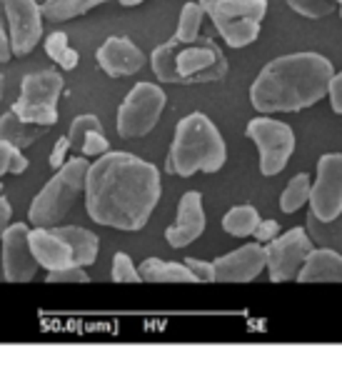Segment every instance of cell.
<instances>
[{"instance_id":"cell-1","label":"cell","mask_w":342,"mask_h":365,"mask_svg":"<svg viewBox=\"0 0 342 365\" xmlns=\"http://www.w3.org/2000/svg\"><path fill=\"white\" fill-rule=\"evenodd\" d=\"M160 200V170L130 153H105L88 170L86 210L93 223L135 233Z\"/></svg>"},{"instance_id":"cell-2","label":"cell","mask_w":342,"mask_h":365,"mask_svg":"<svg viewBox=\"0 0 342 365\" xmlns=\"http://www.w3.org/2000/svg\"><path fill=\"white\" fill-rule=\"evenodd\" d=\"M335 68L320 53H290L270 61L250 86V103L257 113H297L315 106L330 93Z\"/></svg>"},{"instance_id":"cell-3","label":"cell","mask_w":342,"mask_h":365,"mask_svg":"<svg viewBox=\"0 0 342 365\" xmlns=\"http://www.w3.org/2000/svg\"><path fill=\"white\" fill-rule=\"evenodd\" d=\"M150 66L157 81L170 86H205L222 81L227 73L225 53L212 38L185 43L172 36L152 51Z\"/></svg>"},{"instance_id":"cell-4","label":"cell","mask_w":342,"mask_h":365,"mask_svg":"<svg viewBox=\"0 0 342 365\" xmlns=\"http://www.w3.org/2000/svg\"><path fill=\"white\" fill-rule=\"evenodd\" d=\"M227 160V148L217 125L205 113H190L175 128L165 170L190 178L195 173H217Z\"/></svg>"},{"instance_id":"cell-5","label":"cell","mask_w":342,"mask_h":365,"mask_svg":"<svg viewBox=\"0 0 342 365\" xmlns=\"http://www.w3.org/2000/svg\"><path fill=\"white\" fill-rule=\"evenodd\" d=\"M90 163L83 158H71L66 165L58 168L56 175L43 185L41 193L33 198L28 208V220L36 228H56L66 220L81 195H86V182Z\"/></svg>"},{"instance_id":"cell-6","label":"cell","mask_w":342,"mask_h":365,"mask_svg":"<svg viewBox=\"0 0 342 365\" xmlns=\"http://www.w3.org/2000/svg\"><path fill=\"white\" fill-rule=\"evenodd\" d=\"M200 6L230 48L252 46L267 13V0H200Z\"/></svg>"},{"instance_id":"cell-7","label":"cell","mask_w":342,"mask_h":365,"mask_svg":"<svg viewBox=\"0 0 342 365\" xmlns=\"http://www.w3.org/2000/svg\"><path fill=\"white\" fill-rule=\"evenodd\" d=\"M167 106V96L160 86L152 83H138L125 101L118 108V135L123 140H135V138H145L152 128L157 125L162 110Z\"/></svg>"},{"instance_id":"cell-8","label":"cell","mask_w":342,"mask_h":365,"mask_svg":"<svg viewBox=\"0 0 342 365\" xmlns=\"http://www.w3.org/2000/svg\"><path fill=\"white\" fill-rule=\"evenodd\" d=\"M63 76L56 71L31 73L21 83V98L13 103V110L23 120L56 125L58 123V101L63 96Z\"/></svg>"},{"instance_id":"cell-9","label":"cell","mask_w":342,"mask_h":365,"mask_svg":"<svg viewBox=\"0 0 342 365\" xmlns=\"http://www.w3.org/2000/svg\"><path fill=\"white\" fill-rule=\"evenodd\" d=\"M245 133L257 148L262 175L272 178L285 170L292 153H295V133H292L290 125L270 115H260L247 123Z\"/></svg>"},{"instance_id":"cell-10","label":"cell","mask_w":342,"mask_h":365,"mask_svg":"<svg viewBox=\"0 0 342 365\" xmlns=\"http://www.w3.org/2000/svg\"><path fill=\"white\" fill-rule=\"evenodd\" d=\"M312 248L315 243L305 228H292L285 235H277L275 240L265 243V263L272 283L297 280Z\"/></svg>"},{"instance_id":"cell-11","label":"cell","mask_w":342,"mask_h":365,"mask_svg":"<svg viewBox=\"0 0 342 365\" xmlns=\"http://www.w3.org/2000/svg\"><path fill=\"white\" fill-rule=\"evenodd\" d=\"M11 33L13 58H26L43 38V6L41 0H0Z\"/></svg>"},{"instance_id":"cell-12","label":"cell","mask_w":342,"mask_h":365,"mask_svg":"<svg viewBox=\"0 0 342 365\" xmlns=\"http://www.w3.org/2000/svg\"><path fill=\"white\" fill-rule=\"evenodd\" d=\"M310 210L320 220H332L342 213V153H327L317 160Z\"/></svg>"},{"instance_id":"cell-13","label":"cell","mask_w":342,"mask_h":365,"mask_svg":"<svg viewBox=\"0 0 342 365\" xmlns=\"http://www.w3.org/2000/svg\"><path fill=\"white\" fill-rule=\"evenodd\" d=\"M0 245H3V275L8 283H31L41 268L31 248V228L26 223L8 225Z\"/></svg>"},{"instance_id":"cell-14","label":"cell","mask_w":342,"mask_h":365,"mask_svg":"<svg viewBox=\"0 0 342 365\" xmlns=\"http://www.w3.org/2000/svg\"><path fill=\"white\" fill-rule=\"evenodd\" d=\"M212 265H215V283H250L267 268L265 245L247 243L232 253L220 255L212 260Z\"/></svg>"},{"instance_id":"cell-15","label":"cell","mask_w":342,"mask_h":365,"mask_svg":"<svg viewBox=\"0 0 342 365\" xmlns=\"http://www.w3.org/2000/svg\"><path fill=\"white\" fill-rule=\"evenodd\" d=\"M205 208H202V195L197 190H190L177 203V218L170 228L165 230V240L170 248H185L195 243L205 233Z\"/></svg>"},{"instance_id":"cell-16","label":"cell","mask_w":342,"mask_h":365,"mask_svg":"<svg viewBox=\"0 0 342 365\" xmlns=\"http://www.w3.org/2000/svg\"><path fill=\"white\" fill-rule=\"evenodd\" d=\"M98 66L105 76L110 78H128L135 76L145 66V56L142 51L130 41V38H108L100 48H98Z\"/></svg>"},{"instance_id":"cell-17","label":"cell","mask_w":342,"mask_h":365,"mask_svg":"<svg viewBox=\"0 0 342 365\" xmlns=\"http://www.w3.org/2000/svg\"><path fill=\"white\" fill-rule=\"evenodd\" d=\"M31 248H33V255L38 258V263H41V268H46V270H61L76 263V260H73L71 245H68L53 228L31 230Z\"/></svg>"},{"instance_id":"cell-18","label":"cell","mask_w":342,"mask_h":365,"mask_svg":"<svg viewBox=\"0 0 342 365\" xmlns=\"http://www.w3.org/2000/svg\"><path fill=\"white\" fill-rule=\"evenodd\" d=\"M300 283H342V253L332 248H312L302 265Z\"/></svg>"},{"instance_id":"cell-19","label":"cell","mask_w":342,"mask_h":365,"mask_svg":"<svg viewBox=\"0 0 342 365\" xmlns=\"http://www.w3.org/2000/svg\"><path fill=\"white\" fill-rule=\"evenodd\" d=\"M48 130H51V125L23 120L16 110H8L6 115H0V140L11 143L13 148H21V150L33 148Z\"/></svg>"},{"instance_id":"cell-20","label":"cell","mask_w":342,"mask_h":365,"mask_svg":"<svg viewBox=\"0 0 342 365\" xmlns=\"http://www.w3.org/2000/svg\"><path fill=\"white\" fill-rule=\"evenodd\" d=\"M53 230L71 245L76 265H83V268H86V265H93L98 260L100 240H98L95 233H90V230H86V228H78V225H56Z\"/></svg>"},{"instance_id":"cell-21","label":"cell","mask_w":342,"mask_h":365,"mask_svg":"<svg viewBox=\"0 0 342 365\" xmlns=\"http://www.w3.org/2000/svg\"><path fill=\"white\" fill-rule=\"evenodd\" d=\"M138 270H140L142 283H195L190 268L175 260L147 258L138 265Z\"/></svg>"},{"instance_id":"cell-22","label":"cell","mask_w":342,"mask_h":365,"mask_svg":"<svg viewBox=\"0 0 342 365\" xmlns=\"http://www.w3.org/2000/svg\"><path fill=\"white\" fill-rule=\"evenodd\" d=\"M305 230L310 233L315 245H320V248H332V250H337V253H342V213L332 220H320L310 210L305 218Z\"/></svg>"},{"instance_id":"cell-23","label":"cell","mask_w":342,"mask_h":365,"mask_svg":"<svg viewBox=\"0 0 342 365\" xmlns=\"http://www.w3.org/2000/svg\"><path fill=\"white\" fill-rule=\"evenodd\" d=\"M108 0H46L43 3V16L46 21L53 23H66L73 18H81L86 13H90L93 8L103 6Z\"/></svg>"},{"instance_id":"cell-24","label":"cell","mask_w":342,"mask_h":365,"mask_svg":"<svg viewBox=\"0 0 342 365\" xmlns=\"http://www.w3.org/2000/svg\"><path fill=\"white\" fill-rule=\"evenodd\" d=\"M260 213L252 205H235L222 218V230L232 238H250L260 225Z\"/></svg>"},{"instance_id":"cell-25","label":"cell","mask_w":342,"mask_h":365,"mask_svg":"<svg viewBox=\"0 0 342 365\" xmlns=\"http://www.w3.org/2000/svg\"><path fill=\"white\" fill-rule=\"evenodd\" d=\"M310 193H312V182H310V175L307 173H300V175H295L290 182L285 185V190H282L280 195V210L282 213H297V210L302 208V205L310 203Z\"/></svg>"},{"instance_id":"cell-26","label":"cell","mask_w":342,"mask_h":365,"mask_svg":"<svg viewBox=\"0 0 342 365\" xmlns=\"http://www.w3.org/2000/svg\"><path fill=\"white\" fill-rule=\"evenodd\" d=\"M46 53L53 63L63 68V71H76L78 63H81V56L78 51H73L71 43H68V33L56 31L46 38Z\"/></svg>"},{"instance_id":"cell-27","label":"cell","mask_w":342,"mask_h":365,"mask_svg":"<svg viewBox=\"0 0 342 365\" xmlns=\"http://www.w3.org/2000/svg\"><path fill=\"white\" fill-rule=\"evenodd\" d=\"M205 8L200 6V0L197 3H187V6H182L180 11V21H177V33L175 38L177 41H197L200 38V26H202V18H205Z\"/></svg>"},{"instance_id":"cell-28","label":"cell","mask_w":342,"mask_h":365,"mask_svg":"<svg viewBox=\"0 0 342 365\" xmlns=\"http://www.w3.org/2000/svg\"><path fill=\"white\" fill-rule=\"evenodd\" d=\"M285 3L295 13H300V16H305V18H312V21L327 18L335 11H340L337 0H285Z\"/></svg>"},{"instance_id":"cell-29","label":"cell","mask_w":342,"mask_h":365,"mask_svg":"<svg viewBox=\"0 0 342 365\" xmlns=\"http://www.w3.org/2000/svg\"><path fill=\"white\" fill-rule=\"evenodd\" d=\"M113 280L115 283H142L140 270L128 253H115L113 258Z\"/></svg>"},{"instance_id":"cell-30","label":"cell","mask_w":342,"mask_h":365,"mask_svg":"<svg viewBox=\"0 0 342 365\" xmlns=\"http://www.w3.org/2000/svg\"><path fill=\"white\" fill-rule=\"evenodd\" d=\"M93 128H103V125H100V120H98V115H90V113H86V115H78L76 120L71 123L68 138H71V145L76 148V150H81L83 138H86V133L93 130Z\"/></svg>"},{"instance_id":"cell-31","label":"cell","mask_w":342,"mask_h":365,"mask_svg":"<svg viewBox=\"0 0 342 365\" xmlns=\"http://www.w3.org/2000/svg\"><path fill=\"white\" fill-rule=\"evenodd\" d=\"M81 153L86 158H100L108 153V138L103 133V128H93V130L86 133L83 138V145H81Z\"/></svg>"},{"instance_id":"cell-32","label":"cell","mask_w":342,"mask_h":365,"mask_svg":"<svg viewBox=\"0 0 342 365\" xmlns=\"http://www.w3.org/2000/svg\"><path fill=\"white\" fill-rule=\"evenodd\" d=\"M48 283H88L90 275L86 273L83 265H68V268H61V270H48Z\"/></svg>"},{"instance_id":"cell-33","label":"cell","mask_w":342,"mask_h":365,"mask_svg":"<svg viewBox=\"0 0 342 365\" xmlns=\"http://www.w3.org/2000/svg\"><path fill=\"white\" fill-rule=\"evenodd\" d=\"M182 263L190 268L195 283H212L215 280V265L212 263H205V260H197V258H185Z\"/></svg>"},{"instance_id":"cell-34","label":"cell","mask_w":342,"mask_h":365,"mask_svg":"<svg viewBox=\"0 0 342 365\" xmlns=\"http://www.w3.org/2000/svg\"><path fill=\"white\" fill-rule=\"evenodd\" d=\"M71 148H73V145H71V138H68V135L58 138L56 148H53V153H51V168H53V170H58V168L66 165L68 153H71Z\"/></svg>"},{"instance_id":"cell-35","label":"cell","mask_w":342,"mask_h":365,"mask_svg":"<svg viewBox=\"0 0 342 365\" xmlns=\"http://www.w3.org/2000/svg\"><path fill=\"white\" fill-rule=\"evenodd\" d=\"M277 235H280V223L277 220H260V225H257L255 230V240L257 243H270V240H275Z\"/></svg>"},{"instance_id":"cell-36","label":"cell","mask_w":342,"mask_h":365,"mask_svg":"<svg viewBox=\"0 0 342 365\" xmlns=\"http://www.w3.org/2000/svg\"><path fill=\"white\" fill-rule=\"evenodd\" d=\"M327 98H330L332 110H335L337 115H342V71L332 76V81H330V93H327Z\"/></svg>"},{"instance_id":"cell-37","label":"cell","mask_w":342,"mask_h":365,"mask_svg":"<svg viewBox=\"0 0 342 365\" xmlns=\"http://www.w3.org/2000/svg\"><path fill=\"white\" fill-rule=\"evenodd\" d=\"M11 215H13V205L6 195H0V240L6 235L8 225H11Z\"/></svg>"},{"instance_id":"cell-38","label":"cell","mask_w":342,"mask_h":365,"mask_svg":"<svg viewBox=\"0 0 342 365\" xmlns=\"http://www.w3.org/2000/svg\"><path fill=\"white\" fill-rule=\"evenodd\" d=\"M13 153H16V148L11 145V143L0 140V175H8L11 173V158Z\"/></svg>"},{"instance_id":"cell-39","label":"cell","mask_w":342,"mask_h":365,"mask_svg":"<svg viewBox=\"0 0 342 365\" xmlns=\"http://www.w3.org/2000/svg\"><path fill=\"white\" fill-rule=\"evenodd\" d=\"M13 58V46H11V33L3 28L0 23V63H8Z\"/></svg>"},{"instance_id":"cell-40","label":"cell","mask_w":342,"mask_h":365,"mask_svg":"<svg viewBox=\"0 0 342 365\" xmlns=\"http://www.w3.org/2000/svg\"><path fill=\"white\" fill-rule=\"evenodd\" d=\"M26 170H28V158L23 155L21 148H16V153H13V158H11V173L13 175H21V173H26Z\"/></svg>"},{"instance_id":"cell-41","label":"cell","mask_w":342,"mask_h":365,"mask_svg":"<svg viewBox=\"0 0 342 365\" xmlns=\"http://www.w3.org/2000/svg\"><path fill=\"white\" fill-rule=\"evenodd\" d=\"M123 8H135V6H140V3H145V0H118Z\"/></svg>"},{"instance_id":"cell-42","label":"cell","mask_w":342,"mask_h":365,"mask_svg":"<svg viewBox=\"0 0 342 365\" xmlns=\"http://www.w3.org/2000/svg\"><path fill=\"white\" fill-rule=\"evenodd\" d=\"M3 93H6V78H3V73H0V98H3Z\"/></svg>"},{"instance_id":"cell-43","label":"cell","mask_w":342,"mask_h":365,"mask_svg":"<svg viewBox=\"0 0 342 365\" xmlns=\"http://www.w3.org/2000/svg\"><path fill=\"white\" fill-rule=\"evenodd\" d=\"M0 195H3V182H0Z\"/></svg>"},{"instance_id":"cell-44","label":"cell","mask_w":342,"mask_h":365,"mask_svg":"<svg viewBox=\"0 0 342 365\" xmlns=\"http://www.w3.org/2000/svg\"><path fill=\"white\" fill-rule=\"evenodd\" d=\"M337 6H340V8H342V0H337Z\"/></svg>"},{"instance_id":"cell-45","label":"cell","mask_w":342,"mask_h":365,"mask_svg":"<svg viewBox=\"0 0 342 365\" xmlns=\"http://www.w3.org/2000/svg\"><path fill=\"white\" fill-rule=\"evenodd\" d=\"M340 16H342V8H340Z\"/></svg>"},{"instance_id":"cell-46","label":"cell","mask_w":342,"mask_h":365,"mask_svg":"<svg viewBox=\"0 0 342 365\" xmlns=\"http://www.w3.org/2000/svg\"><path fill=\"white\" fill-rule=\"evenodd\" d=\"M41 3H46V0H41Z\"/></svg>"}]
</instances>
